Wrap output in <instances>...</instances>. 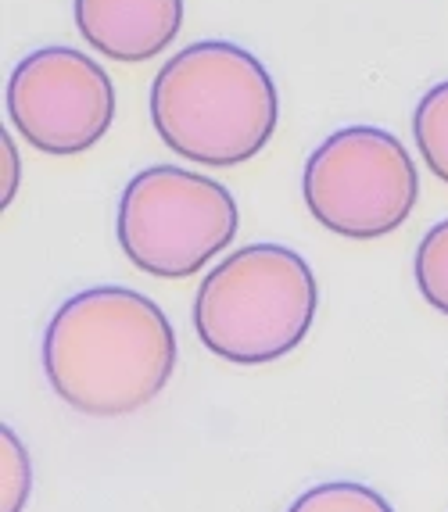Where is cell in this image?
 <instances>
[{"instance_id":"cell-1","label":"cell","mask_w":448,"mask_h":512,"mask_svg":"<svg viewBox=\"0 0 448 512\" xmlns=\"http://www.w3.org/2000/svg\"><path fill=\"white\" fill-rule=\"evenodd\" d=\"M176 330L130 287H90L61 301L44 333V373L61 402L90 419L133 416L169 387Z\"/></svg>"},{"instance_id":"cell-2","label":"cell","mask_w":448,"mask_h":512,"mask_svg":"<svg viewBox=\"0 0 448 512\" xmlns=\"http://www.w3.org/2000/svg\"><path fill=\"white\" fill-rule=\"evenodd\" d=\"M151 122L183 162L233 169L273 140L280 94L259 58L230 40L176 51L151 83Z\"/></svg>"},{"instance_id":"cell-3","label":"cell","mask_w":448,"mask_h":512,"mask_svg":"<svg viewBox=\"0 0 448 512\" xmlns=\"http://www.w3.org/2000/svg\"><path fill=\"white\" fill-rule=\"evenodd\" d=\"M319 287L312 265L284 244L237 248L201 280L194 330L216 359L266 366L309 337Z\"/></svg>"},{"instance_id":"cell-4","label":"cell","mask_w":448,"mask_h":512,"mask_svg":"<svg viewBox=\"0 0 448 512\" xmlns=\"http://www.w3.org/2000/svg\"><path fill=\"white\" fill-rule=\"evenodd\" d=\"M241 226L237 201L223 183L180 165L140 169L119 201L122 255L155 280L198 276Z\"/></svg>"},{"instance_id":"cell-5","label":"cell","mask_w":448,"mask_h":512,"mask_svg":"<svg viewBox=\"0 0 448 512\" xmlns=\"http://www.w3.org/2000/svg\"><path fill=\"white\" fill-rule=\"evenodd\" d=\"M302 194L323 230L348 240H377L413 215L420 172L395 133L345 126L309 154Z\"/></svg>"},{"instance_id":"cell-6","label":"cell","mask_w":448,"mask_h":512,"mask_svg":"<svg viewBox=\"0 0 448 512\" xmlns=\"http://www.w3.org/2000/svg\"><path fill=\"white\" fill-rule=\"evenodd\" d=\"M8 119L36 151L83 154L115 122L112 76L76 47H40L11 72Z\"/></svg>"},{"instance_id":"cell-7","label":"cell","mask_w":448,"mask_h":512,"mask_svg":"<svg viewBox=\"0 0 448 512\" xmlns=\"http://www.w3.org/2000/svg\"><path fill=\"white\" fill-rule=\"evenodd\" d=\"M180 26L183 0H76L79 36L126 65L158 58L180 36Z\"/></svg>"},{"instance_id":"cell-8","label":"cell","mask_w":448,"mask_h":512,"mask_svg":"<svg viewBox=\"0 0 448 512\" xmlns=\"http://www.w3.org/2000/svg\"><path fill=\"white\" fill-rule=\"evenodd\" d=\"M413 137L420 147L427 169L438 176L441 183H448V79L438 86H431L420 97L413 115Z\"/></svg>"},{"instance_id":"cell-9","label":"cell","mask_w":448,"mask_h":512,"mask_svg":"<svg viewBox=\"0 0 448 512\" xmlns=\"http://www.w3.org/2000/svg\"><path fill=\"white\" fill-rule=\"evenodd\" d=\"M287 512H395L388 498L355 480H327L298 495Z\"/></svg>"},{"instance_id":"cell-10","label":"cell","mask_w":448,"mask_h":512,"mask_svg":"<svg viewBox=\"0 0 448 512\" xmlns=\"http://www.w3.org/2000/svg\"><path fill=\"white\" fill-rule=\"evenodd\" d=\"M413 273L427 305L438 308L441 316H448V219L434 222L431 230L423 233L420 248H416Z\"/></svg>"},{"instance_id":"cell-11","label":"cell","mask_w":448,"mask_h":512,"mask_svg":"<svg viewBox=\"0 0 448 512\" xmlns=\"http://www.w3.org/2000/svg\"><path fill=\"white\" fill-rule=\"evenodd\" d=\"M33 491V462L15 430L0 427V512H22Z\"/></svg>"},{"instance_id":"cell-12","label":"cell","mask_w":448,"mask_h":512,"mask_svg":"<svg viewBox=\"0 0 448 512\" xmlns=\"http://www.w3.org/2000/svg\"><path fill=\"white\" fill-rule=\"evenodd\" d=\"M0 151H4V180H0V208H8L18 194V176H22V162H18V147L11 140L8 129H0Z\"/></svg>"}]
</instances>
